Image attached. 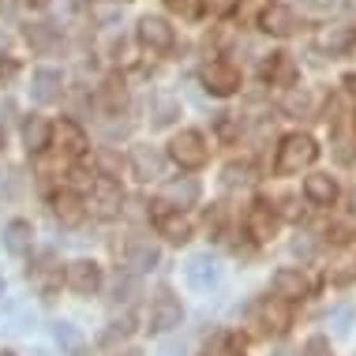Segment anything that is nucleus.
<instances>
[{"instance_id":"f257e3e1","label":"nucleus","mask_w":356,"mask_h":356,"mask_svg":"<svg viewBox=\"0 0 356 356\" xmlns=\"http://www.w3.org/2000/svg\"><path fill=\"white\" fill-rule=\"evenodd\" d=\"M315 158H319V143H315L312 136H285L282 147H277L274 169L282 172V177H293V172H300V169L312 165Z\"/></svg>"},{"instance_id":"f03ea898","label":"nucleus","mask_w":356,"mask_h":356,"mask_svg":"<svg viewBox=\"0 0 356 356\" xmlns=\"http://www.w3.org/2000/svg\"><path fill=\"white\" fill-rule=\"evenodd\" d=\"M83 207L90 210L94 218H102V221L117 218V214H120V207H124L120 180H113V177H98V180L90 184V199H86Z\"/></svg>"},{"instance_id":"7ed1b4c3","label":"nucleus","mask_w":356,"mask_h":356,"mask_svg":"<svg viewBox=\"0 0 356 356\" xmlns=\"http://www.w3.org/2000/svg\"><path fill=\"white\" fill-rule=\"evenodd\" d=\"M169 158L177 161L180 169H203L207 165V139L199 136V131H191V128L177 131L172 143H169Z\"/></svg>"},{"instance_id":"20e7f679","label":"nucleus","mask_w":356,"mask_h":356,"mask_svg":"<svg viewBox=\"0 0 356 356\" xmlns=\"http://www.w3.org/2000/svg\"><path fill=\"white\" fill-rule=\"evenodd\" d=\"M203 86L214 98H229V94L240 90V68L229 60H210L203 68Z\"/></svg>"},{"instance_id":"39448f33","label":"nucleus","mask_w":356,"mask_h":356,"mask_svg":"<svg viewBox=\"0 0 356 356\" xmlns=\"http://www.w3.org/2000/svg\"><path fill=\"white\" fill-rule=\"evenodd\" d=\"M259 26H263L266 34H274V38H293L296 31H300V15L293 12L289 4H266L263 12H259Z\"/></svg>"},{"instance_id":"423d86ee","label":"nucleus","mask_w":356,"mask_h":356,"mask_svg":"<svg viewBox=\"0 0 356 356\" xmlns=\"http://www.w3.org/2000/svg\"><path fill=\"white\" fill-rule=\"evenodd\" d=\"M64 285L79 296H94L102 289V266L90 263V259H75V263H68V270H64Z\"/></svg>"},{"instance_id":"0eeeda50","label":"nucleus","mask_w":356,"mask_h":356,"mask_svg":"<svg viewBox=\"0 0 356 356\" xmlns=\"http://www.w3.org/2000/svg\"><path fill=\"white\" fill-rule=\"evenodd\" d=\"M180 323H184V307H180V300L169 296V293H161L158 300L150 304V330L154 334H169V330H177Z\"/></svg>"},{"instance_id":"6e6552de","label":"nucleus","mask_w":356,"mask_h":356,"mask_svg":"<svg viewBox=\"0 0 356 356\" xmlns=\"http://www.w3.org/2000/svg\"><path fill=\"white\" fill-rule=\"evenodd\" d=\"M184 277L195 293H210V289H218V282H221V266H218V259H210V255H195V259H188Z\"/></svg>"},{"instance_id":"1a4fd4ad","label":"nucleus","mask_w":356,"mask_h":356,"mask_svg":"<svg viewBox=\"0 0 356 356\" xmlns=\"http://www.w3.org/2000/svg\"><path fill=\"white\" fill-rule=\"evenodd\" d=\"M60 90H64V75L60 68H38L31 75V98L38 105H53L60 102Z\"/></svg>"},{"instance_id":"9d476101","label":"nucleus","mask_w":356,"mask_h":356,"mask_svg":"<svg viewBox=\"0 0 356 356\" xmlns=\"http://www.w3.org/2000/svg\"><path fill=\"white\" fill-rule=\"evenodd\" d=\"M139 42L150 53H165V49H172V26L161 15H143L139 19Z\"/></svg>"},{"instance_id":"9b49d317","label":"nucleus","mask_w":356,"mask_h":356,"mask_svg":"<svg viewBox=\"0 0 356 356\" xmlns=\"http://www.w3.org/2000/svg\"><path fill=\"white\" fill-rule=\"evenodd\" d=\"M161 165H165V158H161L158 147H150V143H139V147H131V172H136L143 184L158 180V177H161Z\"/></svg>"},{"instance_id":"f8f14e48","label":"nucleus","mask_w":356,"mask_h":356,"mask_svg":"<svg viewBox=\"0 0 356 356\" xmlns=\"http://www.w3.org/2000/svg\"><path fill=\"white\" fill-rule=\"evenodd\" d=\"M270 285H274V296H277V300H285V304L304 300V296H307V277L296 270V266H282V270L270 277Z\"/></svg>"},{"instance_id":"ddd939ff","label":"nucleus","mask_w":356,"mask_h":356,"mask_svg":"<svg viewBox=\"0 0 356 356\" xmlns=\"http://www.w3.org/2000/svg\"><path fill=\"white\" fill-rule=\"evenodd\" d=\"M263 79H270V86H296V60L289 53H270L263 60Z\"/></svg>"},{"instance_id":"4468645a","label":"nucleus","mask_w":356,"mask_h":356,"mask_svg":"<svg viewBox=\"0 0 356 356\" xmlns=\"http://www.w3.org/2000/svg\"><path fill=\"white\" fill-rule=\"evenodd\" d=\"M304 195L312 199L315 207H334V199H338V180L326 177V172H312V177L304 180Z\"/></svg>"},{"instance_id":"2eb2a0df","label":"nucleus","mask_w":356,"mask_h":356,"mask_svg":"<svg viewBox=\"0 0 356 356\" xmlns=\"http://www.w3.org/2000/svg\"><path fill=\"white\" fill-rule=\"evenodd\" d=\"M53 139H56V147L68 154V158H79V154L86 150V136H83V128H79L75 120L53 124Z\"/></svg>"},{"instance_id":"dca6fc26","label":"nucleus","mask_w":356,"mask_h":356,"mask_svg":"<svg viewBox=\"0 0 356 356\" xmlns=\"http://www.w3.org/2000/svg\"><path fill=\"white\" fill-rule=\"evenodd\" d=\"M83 214H86V207L75 191H56L53 195V218L60 221V225H79Z\"/></svg>"},{"instance_id":"f3484780","label":"nucleus","mask_w":356,"mask_h":356,"mask_svg":"<svg viewBox=\"0 0 356 356\" xmlns=\"http://www.w3.org/2000/svg\"><path fill=\"white\" fill-rule=\"evenodd\" d=\"M31 244H34L31 221H23V218L8 221V225H4V248H8V252H12V255H26V252H31Z\"/></svg>"},{"instance_id":"a211bd4d","label":"nucleus","mask_w":356,"mask_h":356,"mask_svg":"<svg viewBox=\"0 0 356 356\" xmlns=\"http://www.w3.org/2000/svg\"><path fill=\"white\" fill-rule=\"evenodd\" d=\"M53 139V124L45 117H26L23 124V143H26V154H42L45 147H49Z\"/></svg>"},{"instance_id":"6ab92c4d","label":"nucleus","mask_w":356,"mask_h":356,"mask_svg":"<svg viewBox=\"0 0 356 356\" xmlns=\"http://www.w3.org/2000/svg\"><path fill=\"white\" fill-rule=\"evenodd\" d=\"M274 229H277V214L270 210V203L259 199V203L252 207V214H248V233H252L255 240H270Z\"/></svg>"},{"instance_id":"aec40b11","label":"nucleus","mask_w":356,"mask_h":356,"mask_svg":"<svg viewBox=\"0 0 356 356\" xmlns=\"http://www.w3.org/2000/svg\"><path fill=\"white\" fill-rule=\"evenodd\" d=\"M161 195H165V203H172V207H195L199 203V180H191V177L169 180Z\"/></svg>"},{"instance_id":"412c9836","label":"nucleus","mask_w":356,"mask_h":356,"mask_svg":"<svg viewBox=\"0 0 356 356\" xmlns=\"http://www.w3.org/2000/svg\"><path fill=\"white\" fill-rule=\"evenodd\" d=\"M158 233L169 244H188L191 240V221L184 214H158Z\"/></svg>"},{"instance_id":"4be33fe9","label":"nucleus","mask_w":356,"mask_h":356,"mask_svg":"<svg viewBox=\"0 0 356 356\" xmlns=\"http://www.w3.org/2000/svg\"><path fill=\"white\" fill-rule=\"evenodd\" d=\"M128 266L136 274L154 270V266H158V248H154L150 240H131V244H128Z\"/></svg>"},{"instance_id":"5701e85b","label":"nucleus","mask_w":356,"mask_h":356,"mask_svg":"<svg viewBox=\"0 0 356 356\" xmlns=\"http://www.w3.org/2000/svg\"><path fill=\"white\" fill-rule=\"evenodd\" d=\"M259 315H263V326L270 334H285L289 326H293V315H289V304L285 300H266Z\"/></svg>"},{"instance_id":"b1692460","label":"nucleus","mask_w":356,"mask_h":356,"mask_svg":"<svg viewBox=\"0 0 356 356\" xmlns=\"http://www.w3.org/2000/svg\"><path fill=\"white\" fill-rule=\"evenodd\" d=\"M150 117H154V124H158V128H165V124H172L180 117V102L172 98V94H165V90H158L150 98Z\"/></svg>"},{"instance_id":"393cba45","label":"nucleus","mask_w":356,"mask_h":356,"mask_svg":"<svg viewBox=\"0 0 356 356\" xmlns=\"http://www.w3.org/2000/svg\"><path fill=\"white\" fill-rule=\"evenodd\" d=\"M312 105H315V98L307 86H289L285 98H282V109L289 117H312Z\"/></svg>"},{"instance_id":"a878e982","label":"nucleus","mask_w":356,"mask_h":356,"mask_svg":"<svg viewBox=\"0 0 356 356\" xmlns=\"http://www.w3.org/2000/svg\"><path fill=\"white\" fill-rule=\"evenodd\" d=\"M26 42H31L34 49H49L56 42V26L53 23H31L26 26Z\"/></svg>"},{"instance_id":"bb28decb","label":"nucleus","mask_w":356,"mask_h":356,"mask_svg":"<svg viewBox=\"0 0 356 356\" xmlns=\"http://www.w3.org/2000/svg\"><path fill=\"white\" fill-rule=\"evenodd\" d=\"M248 180H252V169H248V165H236V161H233V165H225V172H221V188H225V191L244 188Z\"/></svg>"},{"instance_id":"cd10ccee","label":"nucleus","mask_w":356,"mask_h":356,"mask_svg":"<svg viewBox=\"0 0 356 356\" xmlns=\"http://www.w3.org/2000/svg\"><path fill=\"white\" fill-rule=\"evenodd\" d=\"M53 338L64 345V349H72L75 356H79V345H83V338H79V330H75L72 323H53Z\"/></svg>"},{"instance_id":"c85d7f7f","label":"nucleus","mask_w":356,"mask_h":356,"mask_svg":"<svg viewBox=\"0 0 356 356\" xmlns=\"http://www.w3.org/2000/svg\"><path fill=\"white\" fill-rule=\"evenodd\" d=\"M102 105H105L109 113H117L120 105H124V83H117V79L105 83V86H102Z\"/></svg>"},{"instance_id":"c756f323","label":"nucleus","mask_w":356,"mask_h":356,"mask_svg":"<svg viewBox=\"0 0 356 356\" xmlns=\"http://www.w3.org/2000/svg\"><path fill=\"white\" fill-rule=\"evenodd\" d=\"M165 4H169L180 19H195L199 12H203V0H165Z\"/></svg>"},{"instance_id":"7c9ffc66","label":"nucleus","mask_w":356,"mask_h":356,"mask_svg":"<svg viewBox=\"0 0 356 356\" xmlns=\"http://www.w3.org/2000/svg\"><path fill=\"white\" fill-rule=\"evenodd\" d=\"M128 334H131V323H128V319H120V323H109V330L102 334V341H105V345H117V341L128 338Z\"/></svg>"},{"instance_id":"2f4dec72","label":"nucleus","mask_w":356,"mask_h":356,"mask_svg":"<svg viewBox=\"0 0 356 356\" xmlns=\"http://www.w3.org/2000/svg\"><path fill=\"white\" fill-rule=\"evenodd\" d=\"M12 326H8V330H12V334H23L26 330V326H34V312H31V307H12Z\"/></svg>"},{"instance_id":"473e14b6","label":"nucleus","mask_w":356,"mask_h":356,"mask_svg":"<svg viewBox=\"0 0 356 356\" xmlns=\"http://www.w3.org/2000/svg\"><path fill=\"white\" fill-rule=\"evenodd\" d=\"M203 8H210V15L225 19V15H233L240 8V0H203Z\"/></svg>"},{"instance_id":"72a5a7b5","label":"nucleus","mask_w":356,"mask_h":356,"mask_svg":"<svg viewBox=\"0 0 356 356\" xmlns=\"http://www.w3.org/2000/svg\"><path fill=\"white\" fill-rule=\"evenodd\" d=\"M304 356H334V353H330V341L319 338V334H315V338H307V345H304Z\"/></svg>"},{"instance_id":"f704fd0d","label":"nucleus","mask_w":356,"mask_h":356,"mask_svg":"<svg viewBox=\"0 0 356 356\" xmlns=\"http://www.w3.org/2000/svg\"><path fill=\"white\" fill-rule=\"evenodd\" d=\"M330 323H334V330H338V334H349V326H353V307H338V312L330 315Z\"/></svg>"},{"instance_id":"c9c22d12","label":"nucleus","mask_w":356,"mask_h":356,"mask_svg":"<svg viewBox=\"0 0 356 356\" xmlns=\"http://www.w3.org/2000/svg\"><path fill=\"white\" fill-rule=\"evenodd\" d=\"M229 353V338L225 334H214V338L207 341V349H203V356H225Z\"/></svg>"},{"instance_id":"e433bc0d","label":"nucleus","mask_w":356,"mask_h":356,"mask_svg":"<svg viewBox=\"0 0 356 356\" xmlns=\"http://www.w3.org/2000/svg\"><path fill=\"white\" fill-rule=\"evenodd\" d=\"M15 191H19V172L8 169L4 177H0V195H15Z\"/></svg>"},{"instance_id":"4c0bfd02","label":"nucleus","mask_w":356,"mask_h":356,"mask_svg":"<svg viewBox=\"0 0 356 356\" xmlns=\"http://www.w3.org/2000/svg\"><path fill=\"white\" fill-rule=\"evenodd\" d=\"M15 72H19V64L12 60V56H0V86L12 83V79H15Z\"/></svg>"},{"instance_id":"58836bf2","label":"nucleus","mask_w":356,"mask_h":356,"mask_svg":"<svg viewBox=\"0 0 356 356\" xmlns=\"http://www.w3.org/2000/svg\"><path fill=\"white\" fill-rule=\"evenodd\" d=\"M131 293H136V282L124 277V282H117V289H113V300H131Z\"/></svg>"},{"instance_id":"ea45409f","label":"nucleus","mask_w":356,"mask_h":356,"mask_svg":"<svg viewBox=\"0 0 356 356\" xmlns=\"http://www.w3.org/2000/svg\"><path fill=\"white\" fill-rule=\"evenodd\" d=\"M334 154H338V161H341V165H349V161H353V150H349V139H334Z\"/></svg>"},{"instance_id":"a19ab883","label":"nucleus","mask_w":356,"mask_h":356,"mask_svg":"<svg viewBox=\"0 0 356 356\" xmlns=\"http://www.w3.org/2000/svg\"><path fill=\"white\" fill-rule=\"evenodd\" d=\"M229 117H233V113H221V117H218V131H221V139H233V136H236V124L229 120Z\"/></svg>"},{"instance_id":"79ce46f5","label":"nucleus","mask_w":356,"mask_h":356,"mask_svg":"<svg viewBox=\"0 0 356 356\" xmlns=\"http://www.w3.org/2000/svg\"><path fill=\"white\" fill-rule=\"evenodd\" d=\"M323 45H326V49H345V45H349V34H345V31L326 34V38H323Z\"/></svg>"},{"instance_id":"37998d69","label":"nucleus","mask_w":356,"mask_h":356,"mask_svg":"<svg viewBox=\"0 0 356 356\" xmlns=\"http://www.w3.org/2000/svg\"><path fill=\"white\" fill-rule=\"evenodd\" d=\"M293 252H296V255H312V252H315V244L300 236V240H293Z\"/></svg>"},{"instance_id":"c03bdc74","label":"nucleus","mask_w":356,"mask_h":356,"mask_svg":"<svg viewBox=\"0 0 356 356\" xmlns=\"http://www.w3.org/2000/svg\"><path fill=\"white\" fill-rule=\"evenodd\" d=\"M102 169H109V172H105V177H113V172H117V158H113L109 150L102 154Z\"/></svg>"},{"instance_id":"a18cd8bd","label":"nucleus","mask_w":356,"mask_h":356,"mask_svg":"<svg viewBox=\"0 0 356 356\" xmlns=\"http://www.w3.org/2000/svg\"><path fill=\"white\" fill-rule=\"evenodd\" d=\"M207 229H210V233H218V229H221V210H214V214H207Z\"/></svg>"},{"instance_id":"49530a36","label":"nucleus","mask_w":356,"mask_h":356,"mask_svg":"<svg viewBox=\"0 0 356 356\" xmlns=\"http://www.w3.org/2000/svg\"><path fill=\"white\" fill-rule=\"evenodd\" d=\"M19 4H26V8H45L49 0H19Z\"/></svg>"},{"instance_id":"de8ad7c7","label":"nucleus","mask_w":356,"mask_h":356,"mask_svg":"<svg viewBox=\"0 0 356 356\" xmlns=\"http://www.w3.org/2000/svg\"><path fill=\"white\" fill-rule=\"evenodd\" d=\"M341 83H345V86H349V90L356 94V75H345V79H341Z\"/></svg>"},{"instance_id":"09e8293b","label":"nucleus","mask_w":356,"mask_h":356,"mask_svg":"<svg viewBox=\"0 0 356 356\" xmlns=\"http://www.w3.org/2000/svg\"><path fill=\"white\" fill-rule=\"evenodd\" d=\"M274 356H296V353H293V349H285V345H282V349H277Z\"/></svg>"},{"instance_id":"8fccbe9b","label":"nucleus","mask_w":356,"mask_h":356,"mask_svg":"<svg viewBox=\"0 0 356 356\" xmlns=\"http://www.w3.org/2000/svg\"><path fill=\"white\" fill-rule=\"evenodd\" d=\"M315 4H319V8H330V4H338V0H315Z\"/></svg>"},{"instance_id":"3c124183","label":"nucleus","mask_w":356,"mask_h":356,"mask_svg":"<svg viewBox=\"0 0 356 356\" xmlns=\"http://www.w3.org/2000/svg\"><path fill=\"white\" fill-rule=\"evenodd\" d=\"M31 356H49V353H45V349H34V353H31Z\"/></svg>"},{"instance_id":"603ef678","label":"nucleus","mask_w":356,"mask_h":356,"mask_svg":"<svg viewBox=\"0 0 356 356\" xmlns=\"http://www.w3.org/2000/svg\"><path fill=\"white\" fill-rule=\"evenodd\" d=\"M353 214H356V191H353Z\"/></svg>"},{"instance_id":"864d4df0","label":"nucleus","mask_w":356,"mask_h":356,"mask_svg":"<svg viewBox=\"0 0 356 356\" xmlns=\"http://www.w3.org/2000/svg\"><path fill=\"white\" fill-rule=\"evenodd\" d=\"M0 147H4V128H0Z\"/></svg>"},{"instance_id":"5fc2aeb1","label":"nucleus","mask_w":356,"mask_h":356,"mask_svg":"<svg viewBox=\"0 0 356 356\" xmlns=\"http://www.w3.org/2000/svg\"><path fill=\"white\" fill-rule=\"evenodd\" d=\"M0 293H4V277H0Z\"/></svg>"},{"instance_id":"6e6d98bb","label":"nucleus","mask_w":356,"mask_h":356,"mask_svg":"<svg viewBox=\"0 0 356 356\" xmlns=\"http://www.w3.org/2000/svg\"><path fill=\"white\" fill-rule=\"evenodd\" d=\"M0 356H15V353H0Z\"/></svg>"},{"instance_id":"4d7b16f0","label":"nucleus","mask_w":356,"mask_h":356,"mask_svg":"<svg viewBox=\"0 0 356 356\" xmlns=\"http://www.w3.org/2000/svg\"><path fill=\"white\" fill-rule=\"evenodd\" d=\"M117 4H120V0H117Z\"/></svg>"}]
</instances>
